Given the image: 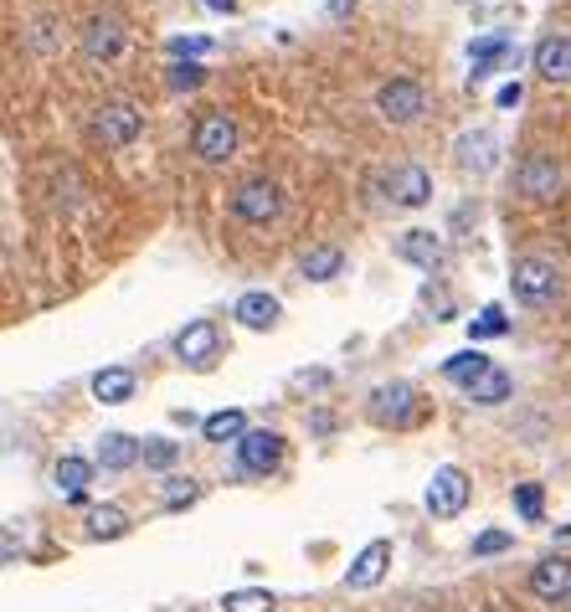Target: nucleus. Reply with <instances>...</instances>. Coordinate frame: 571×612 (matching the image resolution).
Segmentation results:
<instances>
[{
	"label": "nucleus",
	"instance_id": "7c9ffc66",
	"mask_svg": "<svg viewBox=\"0 0 571 612\" xmlns=\"http://www.w3.org/2000/svg\"><path fill=\"white\" fill-rule=\"evenodd\" d=\"M510 330V315L499 309V304H490V309H479V319L469 324V340H494Z\"/></svg>",
	"mask_w": 571,
	"mask_h": 612
},
{
	"label": "nucleus",
	"instance_id": "79ce46f5",
	"mask_svg": "<svg viewBox=\"0 0 571 612\" xmlns=\"http://www.w3.org/2000/svg\"><path fill=\"white\" fill-rule=\"evenodd\" d=\"M484 612H510V608H505V602H499V597H494V602H484Z\"/></svg>",
	"mask_w": 571,
	"mask_h": 612
},
{
	"label": "nucleus",
	"instance_id": "4468645a",
	"mask_svg": "<svg viewBox=\"0 0 571 612\" xmlns=\"http://www.w3.org/2000/svg\"><path fill=\"white\" fill-rule=\"evenodd\" d=\"M392 253L402 257V263L422 268V273H437V268H443V238H437L433 227H407V232L396 238Z\"/></svg>",
	"mask_w": 571,
	"mask_h": 612
},
{
	"label": "nucleus",
	"instance_id": "473e14b6",
	"mask_svg": "<svg viewBox=\"0 0 571 612\" xmlns=\"http://www.w3.org/2000/svg\"><path fill=\"white\" fill-rule=\"evenodd\" d=\"M515 510H520V520H541V510H546V494H541V484H515Z\"/></svg>",
	"mask_w": 571,
	"mask_h": 612
},
{
	"label": "nucleus",
	"instance_id": "58836bf2",
	"mask_svg": "<svg viewBox=\"0 0 571 612\" xmlns=\"http://www.w3.org/2000/svg\"><path fill=\"white\" fill-rule=\"evenodd\" d=\"M309 428L315 433H335V412H309Z\"/></svg>",
	"mask_w": 571,
	"mask_h": 612
},
{
	"label": "nucleus",
	"instance_id": "c9c22d12",
	"mask_svg": "<svg viewBox=\"0 0 571 612\" xmlns=\"http://www.w3.org/2000/svg\"><path fill=\"white\" fill-rule=\"evenodd\" d=\"M212 37H170V58H206Z\"/></svg>",
	"mask_w": 571,
	"mask_h": 612
},
{
	"label": "nucleus",
	"instance_id": "a878e982",
	"mask_svg": "<svg viewBox=\"0 0 571 612\" xmlns=\"http://www.w3.org/2000/svg\"><path fill=\"white\" fill-rule=\"evenodd\" d=\"M490 366H494L490 356H479V350H464V356H454L448 366H443V375H448V381H458V386L469 392V386H473V381H479L484 371H490Z\"/></svg>",
	"mask_w": 571,
	"mask_h": 612
},
{
	"label": "nucleus",
	"instance_id": "a19ab883",
	"mask_svg": "<svg viewBox=\"0 0 571 612\" xmlns=\"http://www.w3.org/2000/svg\"><path fill=\"white\" fill-rule=\"evenodd\" d=\"M206 5H212V11H232L237 0H206Z\"/></svg>",
	"mask_w": 571,
	"mask_h": 612
},
{
	"label": "nucleus",
	"instance_id": "72a5a7b5",
	"mask_svg": "<svg viewBox=\"0 0 571 612\" xmlns=\"http://www.w3.org/2000/svg\"><path fill=\"white\" fill-rule=\"evenodd\" d=\"M52 26H58V16H31V31H26V37H31L37 52H52V47H58V31H52Z\"/></svg>",
	"mask_w": 571,
	"mask_h": 612
},
{
	"label": "nucleus",
	"instance_id": "c756f323",
	"mask_svg": "<svg viewBox=\"0 0 571 612\" xmlns=\"http://www.w3.org/2000/svg\"><path fill=\"white\" fill-rule=\"evenodd\" d=\"M221 612H274V592H263V587L227 592V597H221Z\"/></svg>",
	"mask_w": 571,
	"mask_h": 612
},
{
	"label": "nucleus",
	"instance_id": "9d476101",
	"mask_svg": "<svg viewBox=\"0 0 571 612\" xmlns=\"http://www.w3.org/2000/svg\"><path fill=\"white\" fill-rule=\"evenodd\" d=\"M525 592H531L541 608H567L571 602V556H561V551L541 556L531 566V576H525Z\"/></svg>",
	"mask_w": 571,
	"mask_h": 612
},
{
	"label": "nucleus",
	"instance_id": "f3484780",
	"mask_svg": "<svg viewBox=\"0 0 571 612\" xmlns=\"http://www.w3.org/2000/svg\"><path fill=\"white\" fill-rule=\"evenodd\" d=\"M278 315H283V304H278L274 294H263V289H253V294H242L232 304V319L242 330H257V335H268L278 324Z\"/></svg>",
	"mask_w": 571,
	"mask_h": 612
},
{
	"label": "nucleus",
	"instance_id": "2eb2a0df",
	"mask_svg": "<svg viewBox=\"0 0 571 612\" xmlns=\"http://www.w3.org/2000/svg\"><path fill=\"white\" fill-rule=\"evenodd\" d=\"M454 160H458V170H469V176H490L494 165H499V139L490 129H469V135H458Z\"/></svg>",
	"mask_w": 571,
	"mask_h": 612
},
{
	"label": "nucleus",
	"instance_id": "2f4dec72",
	"mask_svg": "<svg viewBox=\"0 0 571 612\" xmlns=\"http://www.w3.org/2000/svg\"><path fill=\"white\" fill-rule=\"evenodd\" d=\"M165 82H170V93H191V88L206 82V67H196V62H170V67H165Z\"/></svg>",
	"mask_w": 571,
	"mask_h": 612
},
{
	"label": "nucleus",
	"instance_id": "20e7f679",
	"mask_svg": "<svg viewBox=\"0 0 571 612\" xmlns=\"http://www.w3.org/2000/svg\"><path fill=\"white\" fill-rule=\"evenodd\" d=\"M376 114L392 124V129H413L428 114V88L417 78H392L376 88Z\"/></svg>",
	"mask_w": 571,
	"mask_h": 612
},
{
	"label": "nucleus",
	"instance_id": "e433bc0d",
	"mask_svg": "<svg viewBox=\"0 0 571 612\" xmlns=\"http://www.w3.org/2000/svg\"><path fill=\"white\" fill-rule=\"evenodd\" d=\"M0 551H5V566H16L21 561V551H16V531L5 525V535H0Z\"/></svg>",
	"mask_w": 571,
	"mask_h": 612
},
{
	"label": "nucleus",
	"instance_id": "f257e3e1",
	"mask_svg": "<svg viewBox=\"0 0 571 612\" xmlns=\"http://www.w3.org/2000/svg\"><path fill=\"white\" fill-rule=\"evenodd\" d=\"M510 294L525 309H546L561 298V263L551 253H520L510 263Z\"/></svg>",
	"mask_w": 571,
	"mask_h": 612
},
{
	"label": "nucleus",
	"instance_id": "0eeeda50",
	"mask_svg": "<svg viewBox=\"0 0 571 612\" xmlns=\"http://www.w3.org/2000/svg\"><path fill=\"white\" fill-rule=\"evenodd\" d=\"M78 52H83V62H93V67L114 62L118 52H124V16H118V11H93V16L78 26Z\"/></svg>",
	"mask_w": 571,
	"mask_h": 612
},
{
	"label": "nucleus",
	"instance_id": "412c9836",
	"mask_svg": "<svg viewBox=\"0 0 571 612\" xmlns=\"http://www.w3.org/2000/svg\"><path fill=\"white\" fill-rule=\"evenodd\" d=\"M135 392H139V381L129 366H103V371L93 375V401H103V407H124Z\"/></svg>",
	"mask_w": 571,
	"mask_h": 612
},
{
	"label": "nucleus",
	"instance_id": "b1692460",
	"mask_svg": "<svg viewBox=\"0 0 571 612\" xmlns=\"http://www.w3.org/2000/svg\"><path fill=\"white\" fill-rule=\"evenodd\" d=\"M129 531V510L124 505H93L88 510V540H118Z\"/></svg>",
	"mask_w": 571,
	"mask_h": 612
},
{
	"label": "nucleus",
	"instance_id": "7ed1b4c3",
	"mask_svg": "<svg viewBox=\"0 0 571 612\" xmlns=\"http://www.w3.org/2000/svg\"><path fill=\"white\" fill-rule=\"evenodd\" d=\"M422 412V396H417L413 381H381L371 396H366V417L386 433H407Z\"/></svg>",
	"mask_w": 571,
	"mask_h": 612
},
{
	"label": "nucleus",
	"instance_id": "9b49d317",
	"mask_svg": "<svg viewBox=\"0 0 571 612\" xmlns=\"http://www.w3.org/2000/svg\"><path fill=\"white\" fill-rule=\"evenodd\" d=\"M237 124L227 119V114H206V119L191 129V155L201 160V165H227V160L237 155Z\"/></svg>",
	"mask_w": 571,
	"mask_h": 612
},
{
	"label": "nucleus",
	"instance_id": "4c0bfd02",
	"mask_svg": "<svg viewBox=\"0 0 571 612\" xmlns=\"http://www.w3.org/2000/svg\"><path fill=\"white\" fill-rule=\"evenodd\" d=\"M520 99H525V88H520V82H505V88H499V109H515Z\"/></svg>",
	"mask_w": 571,
	"mask_h": 612
},
{
	"label": "nucleus",
	"instance_id": "f8f14e48",
	"mask_svg": "<svg viewBox=\"0 0 571 612\" xmlns=\"http://www.w3.org/2000/svg\"><path fill=\"white\" fill-rule=\"evenodd\" d=\"M381 191H386L392 206L417 212V206H428V201H433V176H428L417 160H402V165H392V170L381 176Z\"/></svg>",
	"mask_w": 571,
	"mask_h": 612
},
{
	"label": "nucleus",
	"instance_id": "c85d7f7f",
	"mask_svg": "<svg viewBox=\"0 0 571 612\" xmlns=\"http://www.w3.org/2000/svg\"><path fill=\"white\" fill-rule=\"evenodd\" d=\"M176 458H180V443L176 437H144V469H155V474H165V469H176Z\"/></svg>",
	"mask_w": 571,
	"mask_h": 612
},
{
	"label": "nucleus",
	"instance_id": "1a4fd4ad",
	"mask_svg": "<svg viewBox=\"0 0 571 612\" xmlns=\"http://www.w3.org/2000/svg\"><path fill=\"white\" fill-rule=\"evenodd\" d=\"M515 186H520V196L531 201H556L567 191V170H561V160L551 150H531L520 160V170H515Z\"/></svg>",
	"mask_w": 571,
	"mask_h": 612
},
{
	"label": "nucleus",
	"instance_id": "bb28decb",
	"mask_svg": "<svg viewBox=\"0 0 571 612\" xmlns=\"http://www.w3.org/2000/svg\"><path fill=\"white\" fill-rule=\"evenodd\" d=\"M505 52H510V41H505V37H484V41H473V47H469V58H473V82H479V78H490V73H494V62L505 58Z\"/></svg>",
	"mask_w": 571,
	"mask_h": 612
},
{
	"label": "nucleus",
	"instance_id": "423d86ee",
	"mask_svg": "<svg viewBox=\"0 0 571 612\" xmlns=\"http://www.w3.org/2000/svg\"><path fill=\"white\" fill-rule=\"evenodd\" d=\"M237 474L242 479H268L278 474V463H283V433L274 428H248L242 443H237Z\"/></svg>",
	"mask_w": 571,
	"mask_h": 612
},
{
	"label": "nucleus",
	"instance_id": "aec40b11",
	"mask_svg": "<svg viewBox=\"0 0 571 612\" xmlns=\"http://www.w3.org/2000/svg\"><path fill=\"white\" fill-rule=\"evenodd\" d=\"M531 62L546 82H571V37H541Z\"/></svg>",
	"mask_w": 571,
	"mask_h": 612
},
{
	"label": "nucleus",
	"instance_id": "ddd939ff",
	"mask_svg": "<svg viewBox=\"0 0 571 612\" xmlns=\"http://www.w3.org/2000/svg\"><path fill=\"white\" fill-rule=\"evenodd\" d=\"M221 356V330L212 319H191L186 330L176 335V360L180 366H191V371H212Z\"/></svg>",
	"mask_w": 571,
	"mask_h": 612
},
{
	"label": "nucleus",
	"instance_id": "393cba45",
	"mask_svg": "<svg viewBox=\"0 0 571 612\" xmlns=\"http://www.w3.org/2000/svg\"><path fill=\"white\" fill-rule=\"evenodd\" d=\"M201 433H206V443H242V433H248V417L237 412V407H227V412L206 417V422H201Z\"/></svg>",
	"mask_w": 571,
	"mask_h": 612
},
{
	"label": "nucleus",
	"instance_id": "cd10ccee",
	"mask_svg": "<svg viewBox=\"0 0 571 612\" xmlns=\"http://www.w3.org/2000/svg\"><path fill=\"white\" fill-rule=\"evenodd\" d=\"M196 499H201L196 479L165 474V484H160V505H165V510H186V505H196Z\"/></svg>",
	"mask_w": 571,
	"mask_h": 612
},
{
	"label": "nucleus",
	"instance_id": "ea45409f",
	"mask_svg": "<svg viewBox=\"0 0 571 612\" xmlns=\"http://www.w3.org/2000/svg\"><path fill=\"white\" fill-rule=\"evenodd\" d=\"M351 5H355V0H330V16H345Z\"/></svg>",
	"mask_w": 571,
	"mask_h": 612
},
{
	"label": "nucleus",
	"instance_id": "dca6fc26",
	"mask_svg": "<svg viewBox=\"0 0 571 612\" xmlns=\"http://www.w3.org/2000/svg\"><path fill=\"white\" fill-rule=\"evenodd\" d=\"M386 566H392V540H371V546L351 561L345 587H351V592H366V587H376V582L386 576Z\"/></svg>",
	"mask_w": 571,
	"mask_h": 612
},
{
	"label": "nucleus",
	"instance_id": "f03ea898",
	"mask_svg": "<svg viewBox=\"0 0 571 612\" xmlns=\"http://www.w3.org/2000/svg\"><path fill=\"white\" fill-rule=\"evenodd\" d=\"M227 217L242 221V227H274L283 217V186L268 176L237 180L232 196H227Z\"/></svg>",
	"mask_w": 571,
	"mask_h": 612
},
{
	"label": "nucleus",
	"instance_id": "f704fd0d",
	"mask_svg": "<svg viewBox=\"0 0 571 612\" xmlns=\"http://www.w3.org/2000/svg\"><path fill=\"white\" fill-rule=\"evenodd\" d=\"M515 540L505 531H484V535H473V556H499V551H510Z\"/></svg>",
	"mask_w": 571,
	"mask_h": 612
},
{
	"label": "nucleus",
	"instance_id": "6ab92c4d",
	"mask_svg": "<svg viewBox=\"0 0 571 612\" xmlns=\"http://www.w3.org/2000/svg\"><path fill=\"white\" fill-rule=\"evenodd\" d=\"M93 474H99V463H93V458L67 454V458H58V469H52V484H58L62 499H73V505H83V494H88Z\"/></svg>",
	"mask_w": 571,
	"mask_h": 612
},
{
	"label": "nucleus",
	"instance_id": "4be33fe9",
	"mask_svg": "<svg viewBox=\"0 0 571 612\" xmlns=\"http://www.w3.org/2000/svg\"><path fill=\"white\" fill-rule=\"evenodd\" d=\"M299 273L309 278V283H330V278L345 273V253L330 247V242H319V247H309V253L299 257Z\"/></svg>",
	"mask_w": 571,
	"mask_h": 612
},
{
	"label": "nucleus",
	"instance_id": "5701e85b",
	"mask_svg": "<svg viewBox=\"0 0 571 612\" xmlns=\"http://www.w3.org/2000/svg\"><path fill=\"white\" fill-rule=\"evenodd\" d=\"M510 396H515V375L499 371V366H490V371H484V375H479V381L469 386V401H473V407H505Z\"/></svg>",
	"mask_w": 571,
	"mask_h": 612
},
{
	"label": "nucleus",
	"instance_id": "a211bd4d",
	"mask_svg": "<svg viewBox=\"0 0 571 612\" xmlns=\"http://www.w3.org/2000/svg\"><path fill=\"white\" fill-rule=\"evenodd\" d=\"M139 458H144V443H139L135 433H103L93 463H99L103 474H124V469H135Z\"/></svg>",
	"mask_w": 571,
	"mask_h": 612
},
{
	"label": "nucleus",
	"instance_id": "39448f33",
	"mask_svg": "<svg viewBox=\"0 0 571 612\" xmlns=\"http://www.w3.org/2000/svg\"><path fill=\"white\" fill-rule=\"evenodd\" d=\"M144 129V114H139L129 99H109L93 109V124H88V135L99 139L103 150H129Z\"/></svg>",
	"mask_w": 571,
	"mask_h": 612
},
{
	"label": "nucleus",
	"instance_id": "6e6552de",
	"mask_svg": "<svg viewBox=\"0 0 571 612\" xmlns=\"http://www.w3.org/2000/svg\"><path fill=\"white\" fill-rule=\"evenodd\" d=\"M469 474L458 469V463H443L433 479H428V494H422V505H428V514L433 520H458V514L469 510Z\"/></svg>",
	"mask_w": 571,
	"mask_h": 612
}]
</instances>
